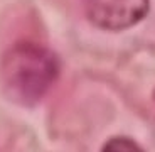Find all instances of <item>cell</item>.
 <instances>
[{
    "mask_svg": "<svg viewBox=\"0 0 155 152\" xmlns=\"http://www.w3.org/2000/svg\"><path fill=\"white\" fill-rule=\"evenodd\" d=\"M59 58L35 42H17L0 59V90L17 105H35L56 85Z\"/></svg>",
    "mask_w": 155,
    "mask_h": 152,
    "instance_id": "6da1fadb",
    "label": "cell"
},
{
    "mask_svg": "<svg viewBox=\"0 0 155 152\" xmlns=\"http://www.w3.org/2000/svg\"><path fill=\"white\" fill-rule=\"evenodd\" d=\"M86 19L103 31H125L143 20L150 0H83Z\"/></svg>",
    "mask_w": 155,
    "mask_h": 152,
    "instance_id": "7a4b0ae2",
    "label": "cell"
},
{
    "mask_svg": "<svg viewBox=\"0 0 155 152\" xmlns=\"http://www.w3.org/2000/svg\"><path fill=\"white\" fill-rule=\"evenodd\" d=\"M103 150L106 152H118V150H142L135 140L128 139V137H113L108 142H105Z\"/></svg>",
    "mask_w": 155,
    "mask_h": 152,
    "instance_id": "3957f363",
    "label": "cell"
}]
</instances>
